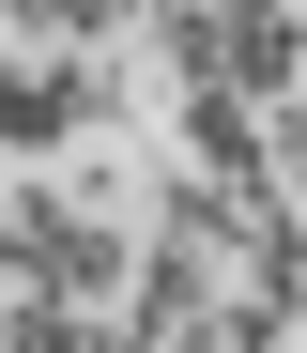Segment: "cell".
I'll list each match as a JSON object with an SVG mask.
<instances>
[{
  "instance_id": "obj_3",
  "label": "cell",
  "mask_w": 307,
  "mask_h": 353,
  "mask_svg": "<svg viewBox=\"0 0 307 353\" xmlns=\"http://www.w3.org/2000/svg\"><path fill=\"white\" fill-rule=\"evenodd\" d=\"M0 353H123L108 307H46V292H0Z\"/></svg>"
},
{
  "instance_id": "obj_5",
  "label": "cell",
  "mask_w": 307,
  "mask_h": 353,
  "mask_svg": "<svg viewBox=\"0 0 307 353\" xmlns=\"http://www.w3.org/2000/svg\"><path fill=\"white\" fill-rule=\"evenodd\" d=\"M31 276V185H0V292Z\"/></svg>"
},
{
  "instance_id": "obj_1",
  "label": "cell",
  "mask_w": 307,
  "mask_h": 353,
  "mask_svg": "<svg viewBox=\"0 0 307 353\" xmlns=\"http://www.w3.org/2000/svg\"><path fill=\"white\" fill-rule=\"evenodd\" d=\"M184 169H200V185H230V200H261V185H292V108H246V92H184Z\"/></svg>"
},
{
  "instance_id": "obj_4",
  "label": "cell",
  "mask_w": 307,
  "mask_h": 353,
  "mask_svg": "<svg viewBox=\"0 0 307 353\" xmlns=\"http://www.w3.org/2000/svg\"><path fill=\"white\" fill-rule=\"evenodd\" d=\"M0 31H16V46H46V62H61V46H77V0H0Z\"/></svg>"
},
{
  "instance_id": "obj_2",
  "label": "cell",
  "mask_w": 307,
  "mask_h": 353,
  "mask_svg": "<svg viewBox=\"0 0 307 353\" xmlns=\"http://www.w3.org/2000/svg\"><path fill=\"white\" fill-rule=\"evenodd\" d=\"M215 92H246V108L307 92V16L292 0H215Z\"/></svg>"
}]
</instances>
